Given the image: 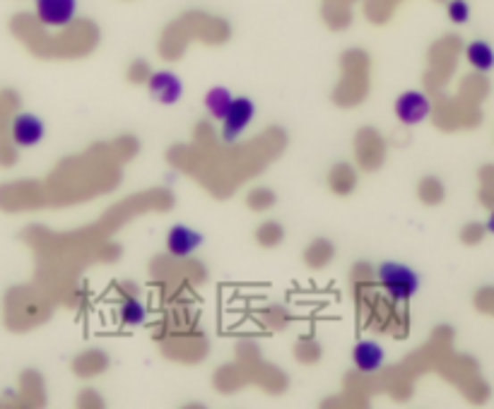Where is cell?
I'll use <instances>...</instances> for the list:
<instances>
[{
  "label": "cell",
  "mask_w": 494,
  "mask_h": 409,
  "mask_svg": "<svg viewBox=\"0 0 494 409\" xmlns=\"http://www.w3.org/2000/svg\"><path fill=\"white\" fill-rule=\"evenodd\" d=\"M379 282L386 289V294L393 301L413 299L417 289H420V277L413 268H407L403 263H381L376 270Z\"/></svg>",
  "instance_id": "obj_1"
},
{
  "label": "cell",
  "mask_w": 494,
  "mask_h": 409,
  "mask_svg": "<svg viewBox=\"0 0 494 409\" xmlns=\"http://www.w3.org/2000/svg\"><path fill=\"white\" fill-rule=\"evenodd\" d=\"M255 116V104L247 96H234L227 116L222 119V140L237 142L241 135L247 133V128L251 126V121Z\"/></svg>",
  "instance_id": "obj_2"
},
{
  "label": "cell",
  "mask_w": 494,
  "mask_h": 409,
  "mask_svg": "<svg viewBox=\"0 0 494 409\" xmlns=\"http://www.w3.org/2000/svg\"><path fill=\"white\" fill-rule=\"evenodd\" d=\"M37 15L46 27H65L78 15V0H34Z\"/></svg>",
  "instance_id": "obj_3"
},
{
  "label": "cell",
  "mask_w": 494,
  "mask_h": 409,
  "mask_svg": "<svg viewBox=\"0 0 494 409\" xmlns=\"http://www.w3.org/2000/svg\"><path fill=\"white\" fill-rule=\"evenodd\" d=\"M430 111L431 104L423 92H406V95H400L398 102H396V116H398L400 123H406V126H417V123L427 121Z\"/></svg>",
  "instance_id": "obj_4"
},
{
  "label": "cell",
  "mask_w": 494,
  "mask_h": 409,
  "mask_svg": "<svg viewBox=\"0 0 494 409\" xmlns=\"http://www.w3.org/2000/svg\"><path fill=\"white\" fill-rule=\"evenodd\" d=\"M147 89H150V95L155 96L157 102L167 104V106H172V104H176L184 96V85H181V79H179V75H174V72L169 71L150 75V79H147Z\"/></svg>",
  "instance_id": "obj_5"
},
{
  "label": "cell",
  "mask_w": 494,
  "mask_h": 409,
  "mask_svg": "<svg viewBox=\"0 0 494 409\" xmlns=\"http://www.w3.org/2000/svg\"><path fill=\"white\" fill-rule=\"evenodd\" d=\"M200 246H203V234L186 224H176L167 234V251L174 258H191Z\"/></svg>",
  "instance_id": "obj_6"
},
{
  "label": "cell",
  "mask_w": 494,
  "mask_h": 409,
  "mask_svg": "<svg viewBox=\"0 0 494 409\" xmlns=\"http://www.w3.org/2000/svg\"><path fill=\"white\" fill-rule=\"evenodd\" d=\"M46 135L44 121L34 113H20L13 121V140L17 147H37Z\"/></svg>",
  "instance_id": "obj_7"
},
{
  "label": "cell",
  "mask_w": 494,
  "mask_h": 409,
  "mask_svg": "<svg viewBox=\"0 0 494 409\" xmlns=\"http://www.w3.org/2000/svg\"><path fill=\"white\" fill-rule=\"evenodd\" d=\"M383 349L374 339H364L352 349V362L362 373H376L383 366Z\"/></svg>",
  "instance_id": "obj_8"
},
{
  "label": "cell",
  "mask_w": 494,
  "mask_h": 409,
  "mask_svg": "<svg viewBox=\"0 0 494 409\" xmlns=\"http://www.w3.org/2000/svg\"><path fill=\"white\" fill-rule=\"evenodd\" d=\"M231 102H234V95L227 87H213L205 95V109L210 111V116L215 121H222L227 116Z\"/></svg>",
  "instance_id": "obj_9"
},
{
  "label": "cell",
  "mask_w": 494,
  "mask_h": 409,
  "mask_svg": "<svg viewBox=\"0 0 494 409\" xmlns=\"http://www.w3.org/2000/svg\"><path fill=\"white\" fill-rule=\"evenodd\" d=\"M465 55H468V63H471L475 71L480 72L492 71L494 54H492V46H490L487 41H473V44H468Z\"/></svg>",
  "instance_id": "obj_10"
},
{
  "label": "cell",
  "mask_w": 494,
  "mask_h": 409,
  "mask_svg": "<svg viewBox=\"0 0 494 409\" xmlns=\"http://www.w3.org/2000/svg\"><path fill=\"white\" fill-rule=\"evenodd\" d=\"M145 315H147V311H145L143 304L136 299L123 301V306H121L119 311V318L123 325H143Z\"/></svg>",
  "instance_id": "obj_11"
},
{
  "label": "cell",
  "mask_w": 494,
  "mask_h": 409,
  "mask_svg": "<svg viewBox=\"0 0 494 409\" xmlns=\"http://www.w3.org/2000/svg\"><path fill=\"white\" fill-rule=\"evenodd\" d=\"M448 20L454 24H465L471 20V5L465 0H451L448 3Z\"/></svg>",
  "instance_id": "obj_12"
}]
</instances>
